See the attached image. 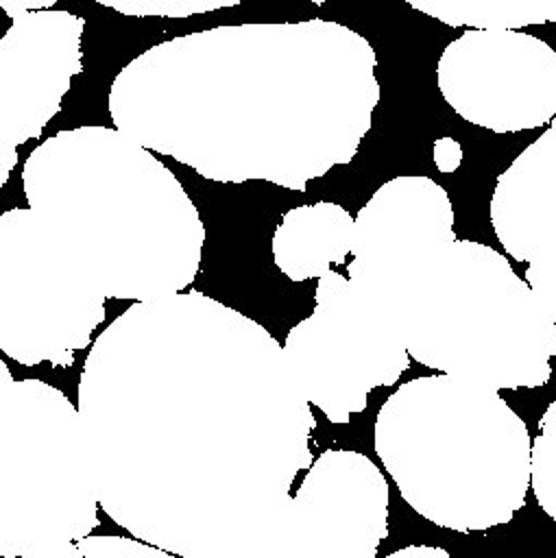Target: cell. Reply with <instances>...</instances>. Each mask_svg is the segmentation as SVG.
Returning a JSON list of instances; mask_svg holds the SVG:
<instances>
[{"label":"cell","instance_id":"cell-9","mask_svg":"<svg viewBox=\"0 0 556 558\" xmlns=\"http://www.w3.org/2000/svg\"><path fill=\"white\" fill-rule=\"evenodd\" d=\"M436 85L475 126L539 129L556 118V50L523 31H464L440 52Z\"/></svg>","mask_w":556,"mask_h":558},{"label":"cell","instance_id":"cell-2","mask_svg":"<svg viewBox=\"0 0 556 558\" xmlns=\"http://www.w3.org/2000/svg\"><path fill=\"white\" fill-rule=\"evenodd\" d=\"M368 39L331 20L216 26L161 41L113 78V129L218 183L303 192L349 163L382 87Z\"/></svg>","mask_w":556,"mask_h":558},{"label":"cell","instance_id":"cell-1","mask_svg":"<svg viewBox=\"0 0 556 558\" xmlns=\"http://www.w3.org/2000/svg\"><path fill=\"white\" fill-rule=\"evenodd\" d=\"M76 410L98 506L179 558L277 523L314 462L316 418L283 347L196 290L113 318L87 351Z\"/></svg>","mask_w":556,"mask_h":558},{"label":"cell","instance_id":"cell-15","mask_svg":"<svg viewBox=\"0 0 556 558\" xmlns=\"http://www.w3.org/2000/svg\"><path fill=\"white\" fill-rule=\"evenodd\" d=\"M408 4L467 31H519L556 22V0H408Z\"/></svg>","mask_w":556,"mask_h":558},{"label":"cell","instance_id":"cell-18","mask_svg":"<svg viewBox=\"0 0 556 558\" xmlns=\"http://www.w3.org/2000/svg\"><path fill=\"white\" fill-rule=\"evenodd\" d=\"M48 558H179V556L129 536L89 534Z\"/></svg>","mask_w":556,"mask_h":558},{"label":"cell","instance_id":"cell-8","mask_svg":"<svg viewBox=\"0 0 556 558\" xmlns=\"http://www.w3.org/2000/svg\"><path fill=\"white\" fill-rule=\"evenodd\" d=\"M314 301L312 314L288 331L283 353L307 403L331 423H347L375 388L399 381L410 355L392 318L345 275L318 277Z\"/></svg>","mask_w":556,"mask_h":558},{"label":"cell","instance_id":"cell-5","mask_svg":"<svg viewBox=\"0 0 556 558\" xmlns=\"http://www.w3.org/2000/svg\"><path fill=\"white\" fill-rule=\"evenodd\" d=\"M408 355L491 390L549 381L556 325L512 264L488 244L456 240L403 275L377 303Z\"/></svg>","mask_w":556,"mask_h":558},{"label":"cell","instance_id":"cell-6","mask_svg":"<svg viewBox=\"0 0 556 558\" xmlns=\"http://www.w3.org/2000/svg\"><path fill=\"white\" fill-rule=\"evenodd\" d=\"M100 525L76 405L41 379L0 395V558H48Z\"/></svg>","mask_w":556,"mask_h":558},{"label":"cell","instance_id":"cell-16","mask_svg":"<svg viewBox=\"0 0 556 558\" xmlns=\"http://www.w3.org/2000/svg\"><path fill=\"white\" fill-rule=\"evenodd\" d=\"M530 488L541 510L556 521V399L545 408L532 440Z\"/></svg>","mask_w":556,"mask_h":558},{"label":"cell","instance_id":"cell-10","mask_svg":"<svg viewBox=\"0 0 556 558\" xmlns=\"http://www.w3.org/2000/svg\"><path fill=\"white\" fill-rule=\"evenodd\" d=\"M85 20L61 9L15 15L0 37V187L17 146L41 135L83 70Z\"/></svg>","mask_w":556,"mask_h":558},{"label":"cell","instance_id":"cell-21","mask_svg":"<svg viewBox=\"0 0 556 558\" xmlns=\"http://www.w3.org/2000/svg\"><path fill=\"white\" fill-rule=\"evenodd\" d=\"M432 155L436 170L445 174L458 170L462 163V146L454 137H438L432 146Z\"/></svg>","mask_w":556,"mask_h":558},{"label":"cell","instance_id":"cell-20","mask_svg":"<svg viewBox=\"0 0 556 558\" xmlns=\"http://www.w3.org/2000/svg\"><path fill=\"white\" fill-rule=\"evenodd\" d=\"M523 279L556 325V248L530 262Z\"/></svg>","mask_w":556,"mask_h":558},{"label":"cell","instance_id":"cell-23","mask_svg":"<svg viewBox=\"0 0 556 558\" xmlns=\"http://www.w3.org/2000/svg\"><path fill=\"white\" fill-rule=\"evenodd\" d=\"M386 558H449V554L434 545H408L403 549L388 554Z\"/></svg>","mask_w":556,"mask_h":558},{"label":"cell","instance_id":"cell-7","mask_svg":"<svg viewBox=\"0 0 556 558\" xmlns=\"http://www.w3.org/2000/svg\"><path fill=\"white\" fill-rule=\"evenodd\" d=\"M105 299L28 207L0 214V351L22 366H70L92 347Z\"/></svg>","mask_w":556,"mask_h":558},{"label":"cell","instance_id":"cell-3","mask_svg":"<svg viewBox=\"0 0 556 558\" xmlns=\"http://www.w3.org/2000/svg\"><path fill=\"white\" fill-rule=\"evenodd\" d=\"M28 209L89 288L137 303L185 290L201 268L205 227L155 153L111 126L59 131L22 168Z\"/></svg>","mask_w":556,"mask_h":558},{"label":"cell","instance_id":"cell-22","mask_svg":"<svg viewBox=\"0 0 556 558\" xmlns=\"http://www.w3.org/2000/svg\"><path fill=\"white\" fill-rule=\"evenodd\" d=\"M55 0H0V9L9 13V17L31 13V11H44L52 9Z\"/></svg>","mask_w":556,"mask_h":558},{"label":"cell","instance_id":"cell-12","mask_svg":"<svg viewBox=\"0 0 556 558\" xmlns=\"http://www.w3.org/2000/svg\"><path fill=\"white\" fill-rule=\"evenodd\" d=\"M388 499L371 458L329 449L310 464L283 521L316 558H375L388 532Z\"/></svg>","mask_w":556,"mask_h":558},{"label":"cell","instance_id":"cell-24","mask_svg":"<svg viewBox=\"0 0 556 558\" xmlns=\"http://www.w3.org/2000/svg\"><path fill=\"white\" fill-rule=\"evenodd\" d=\"M15 379H13V375H11V371H9V366L0 360V395L13 384Z\"/></svg>","mask_w":556,"mask_h":558},{"label":"cell","instance_id":"cell-17","mask_svg":"<svg viewBox=\"0 0 556 558\" xmlns=\"http://www.w3.org/2000/svg\"><path fill=\"white\" fill-rule=\"evenodd\" d=\"M286 514V512H283ZM209 558H316L286 525L283 517L264 532Z\"/></svg>","mask_w":556,"mask_h":558},{"label":"cell","instance_id":"cell-14","mask_svg":"<svg viewBox=\"0 0 556 558\" xmlns=\"http://www.w3.org/2000/svg\"><path fill=\"white\" fill-rule=\"evenodd\" d=\"M353 244V216L338 203L292 207L273 233V259L290 281L318 279L345 264Z\"/></svg>","mask_w":556,"mask_h":558},{"label":"cell","instance_id":"cell-4","mask_svg":"<svg viewBox=\"0 0 556 558\" xmlns=\"http://www.w3.org/2000/svg\"><path fill=\"white\" fill-rule=\"evenodd\" d=\"M373 445L406 504L440 527L482 532L525 504L528 425L482 384L443 373L403 381L377 412Z\"/></svg>","mask_w":556,"mask_h":558},{"label":"cell","instance_id":"cell-11","mask_svg":"<svg viewBox=\"0 0 556 558\" xmlns=\"http://www.w3.org/2000/svg\"><path fill=\"white\" fill-rule=\"evenodd\" d=\"M454 207L440 183L401 174L379 185L353 218L349 281L373 303L419 262L456 242Z\"/></svg>","mask_w":556,"mask_h":558},{"label":"cell","instance_id":"cell-13","mask_svg":"<svg viewBox=\"0 0 556 558\" xmlns=\"http://www.w3.org/2000/svg\"><path fill=\"white\" fill-rule=\"evenodd\" d=\"M488 216L515 262H534L556 248V118L497 177Z\"/></svg>","mask_w":556,"mask_h":558},{"label":"cell","instance_id":"cell-19","mask_svg":"<svg viewBox=\"0 0 556 558\" xmlns=\"http://www.w3.org/2000/svg\"><path fill=\"white\" fill-rule=\"evenodd\" d=\"M100 4L122 15H157V17H188L209 13L225 7H235L238 0H98Z\"/></svg>","mask_w":556,"mask_h":558}]
</instances>
